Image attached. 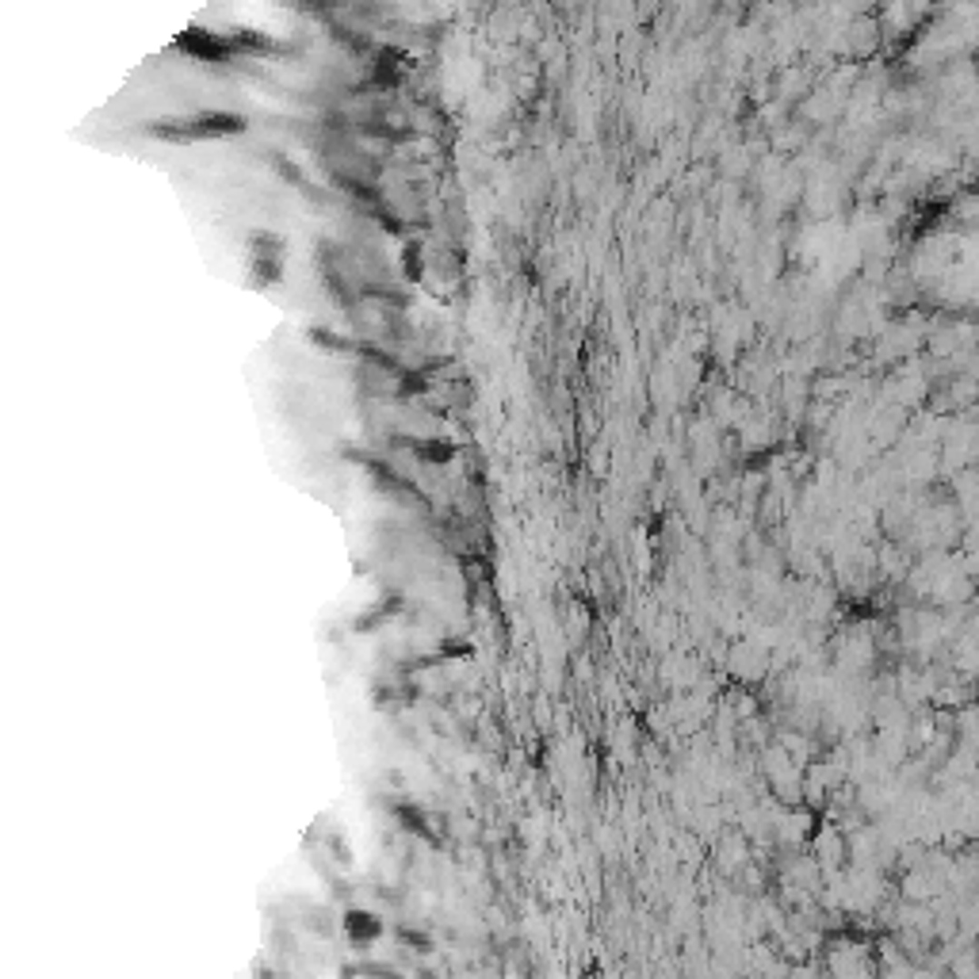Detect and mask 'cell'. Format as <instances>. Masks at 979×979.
I'll list each match as a JSON object with an SVG mask.
<instances>
[{
  "label": "cell",
  "mask_w": 979,
  "mask_h": 979,
  "mask_svg": "<svg viewBox=\"0 0 979 979\" xmlns=\"http://www.w3.org/2000/svg\"><path fill=\"white\" fill-rule=\"evenodd\" d=\"M249 265L256 284H280L284 280V237L275 234H253Z\"/></svg>",
  "instance_id": "obj_1"
},
{
  "label": "cell",
  "mask_w": 979,
  "mask_h": 979,
  "mask_svg": "<svg viewBox=\"0 0 979 979\" xmlns=\"http://www.w3.org/2000/svg\"><path fill=\"white\" fill-rule=\"evenodd\" d=\"M180 50L184 54H192L195 62H230V39H218L215 31H203V27H192V31H184L180 35Z\"/></svg>",
  "instance_id": "obj_2"
},
{
  "label": "cell",
  "mask_w": 979,
  "mask_h": 979,
  "mask_svg": "<svg viewBox=\"0 0 979 979\" xmlns=\"http://www.w3.org/2000/svg\"><path fill=\"white\" fill-rule=\"evenodd\" d=\"M405 445L414 448L417 459H425V464H445V459H452V448L448 445H440V440H405Z\"/></svg>",
  "instance_id": "obj_3"
},
{
  "label": "cell",
  "mask_w": 979,
  "mask_h": 979,
  "mask_svg": "<svg viewBox=\"0 0 979 979\" xmlns=\"http://www.w3.org/2000/svg\"><path fill=\"white\" fill-rule=\"evenodd\" d=\"M310 341H314V345H322V348H337V353H348V348H356L353 341H345L341 334H329V329H310Z\"/></svg>",
  "instance_id": "obj_4"
}]
</instances>
